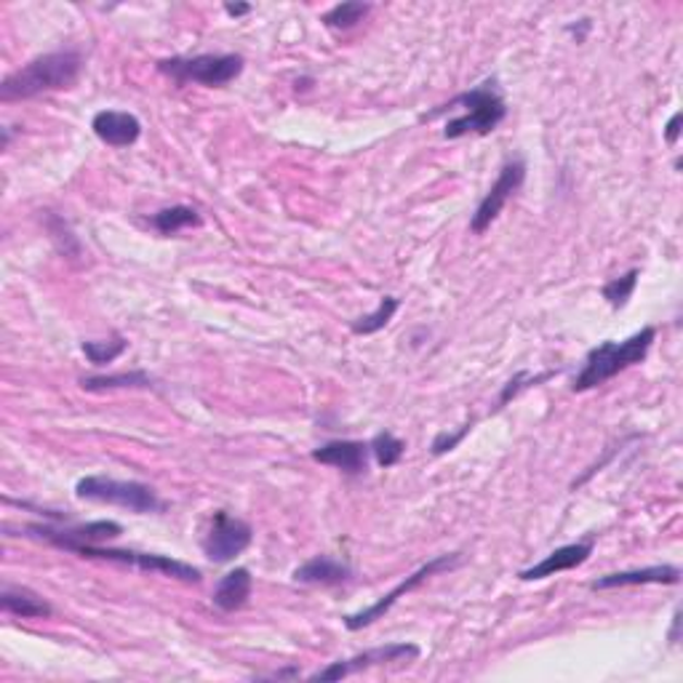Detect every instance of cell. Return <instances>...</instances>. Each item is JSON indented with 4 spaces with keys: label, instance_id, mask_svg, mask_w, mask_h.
Masks as SVG:
<instances>
[{
    "label": "cell",
    "instance_id": "6da1fadb",
    "mask_svg": "<svg viewBox=\"0 0 683 683\" xmlns=\"http://www.w3.org/2000/svg\"><path fill=\"white\" fill-rule=\"evenodd\" d=\"M80 73H84L80 51H51V54L33 59L22 70L11 73L0 84V99L3 102H20V99H33L40 97V94L73 88L80 80Z\"/></svg>",
    "mask_w": 683,
    "mask_h": 683
},
{
    "label": "cell",
    "instance_id": "7a4b0ae2",
    "mask_svg": "<svg viewBox=\"0 0 683 683\" xmlns=\"http://www.w3.org/2000/svg\"><path fill=\"white\" fill-rule=\"evenodd\" d=\"M655 339H657V328L646 326V328H641V332H635L633 337H628L622 342H614V339L600 342L598 347H593V350L587 352L585 367H582L580 374H576L571 390L585 393V390H593V387L604 385V382L614 380L617 374H622L625 369L644 361V358L649 356Z\"/></svg>",
    "mask_w": 683,
    "mask_h": 683
},
{
    "label": "cell",
    "instance_id": "3957f363",
    "mask_svg": "<svg viewBox=\"0 0 683 683\" xmlns=\"http://www.w3.org/2000/svg\"><path fill=\"white\" fill-rule=\"evenodd\" d=\"M446 108H464V113L459 117H451L444 128L446 139H462L468 134H479L486 137L492 134L499 123L508 117V104H505L502 94H499L497 80L488 78L481 86L470 88V91L459 94L457 99H451Z\"/></svg>",
    "mask_w": 683,
    "mask_h": 683
},
{
    "label": "cell",
    "instance_id": "277c9868",
    "mask_svg": "<svg viewBox=\"0 0 683 683\" xmlns=\"http://www.w3.org/2000/svg\"><path fill=\"white\" fill-rule=\"evenodd\" d=\"M75 497L86 499V502L113 505V508H126L139 516H150V512H163L166 502L158 497L156 488L139 481H115L108 475H86L75 486Z\"/></svg>",
    "mask_w": 683,
    "mask_h": 683
},
{
    "label": "cell",
    "instance_id": "5b68a950",
    "mask_svg": "<svg viewBox=\"0 0 683 683\" xmlns=\"http://www.w3.org/2000/svg\"><path fill=\"white\" fill-rule=\"evenodd\" d=\"M240 54H198V57H171L158 62V70L176 84H200L209 88H222L244 73Z\"/></svg>",
    "mask_w": 683,
    "mask_h": 683
},
{
    "label": "cell",
    "instance_id": "8992f818",
    "mask_svg": "<svg viewBox=\"0 0 683 683\" xmlns=\"http://www.w3.org/2000/svg\"><path fill=\"white\" fill-rule=\"evenodd\" d=\"M459 561H462V556H459V552H444V556H435L433 561H427L425 567L417 569L414 574H409V576H406V580H400L398 585L393 587L390 593H387V596H382L380 600H376V604H371L369 609L358 611V614H347L345 617V628L352 630V633H358V630L374 625V622L382 620V617H385L387 611H390L393 606H396L398 600L406 596V593H411V591H414V587H420L422 582L430 580V576L440 574V571L455 569Z\"/></svg>",
    "mask_w": 683,
    "mask_h": 683
},
{
    "label": "cell",
    "instance_id": "52a82bcc",
    "mask_svg": "<svg viewBox=\"0 0 683 683\" xmlns=\"http://www.w3.org/2000/svg\"><path fill=\"white\" fill-rule=\"evenodd\" d=\"M254 539V529L244 518L229 516L225 510H216L211 518V529L203 537V552L209 561L229 563L246 550Z\"/></svg>",
    "mask_w": 683,
    "mask_h": 683
},
{
    "label": "cell",
    "instance_id": "ba28073f",
    "mask_svg": "<svg viewBox=\"0 0 683 683\" xmlns=\"http://www.w3.org/2000/svg\"><path fill=\"white\" fill-rule=\"evenodd\" d=\"M523 182H526V163H523L521 158H512V161H508L502 169H499L497 182H494L492 190H488L484 200H481L475 214L470 216V233L484 235L486 229L497 222V216L502 214L508 200L521 190Z\"/></svg>",
    "mask_w": 683,
    "mask_h": 683
},
{
    "label": "cell",
    "instance_id": "9c48e42d",
    "mask_svg": "<svg viewBox=\"0 0 683 683\" xmlns=\"http://www.w3.org/2000/svg\"><path fill=\"white\" fill-rule=\"evenodd\" d=\"M78 556L84 558H102V561H115L123 567H137L142 571H158V574L174 576L182 582H200V571L185 561H176V558L158 556V552H137V550H113V547H99V545H84L78 550Z\"/></svg>",
    "mask_w": 683,
    "mask_h": 683
},
{
    "label": "cell",
    "instance_id": "30bf717a",
    "mask_svg": "<svg viewBox=\"0 0 683 683\" xmlns=\"http://www.w3.org/2000/svg\"><path fill=\"white\" fill-rule=\"evenodd\" d=\"M422 649L417 644H385L376 646V649L361 651V655L350 657V659H339V662H332L328 668L318 670V673L310 675V681H342L352 673H361V670L369 668H380V665H393V662H414L420 659Z\"/></svg>",
    "mask_w": 683,
    "mask_h": 683
},
{
    "label": "cell",
    "instance_id": "8fae6325",
    "mask_svg": "<svg viewBox=\"0 0 683 683\" xmlns=\"http://www.w3.org/2000/svg\"><path fill=\"white\" fill-rule=\"evenodd\" d=\"M27 532L33 537L51 542V545L62 547V550L78 552L84 545H99L104 539H113L117 534H123V526L115 521H94V523H80V526H64L54 529L46 526V523H33L27 526Z\"/></svg>",
    "mask_w": 683,
    "mask_h": 683
},
{
    "label": "cell",
    "instance_id": "7c38bea8",
    "mask_svg": "<svg viewBox=\"0 0 683 683\" xmlns=\"http://www.w3.org/2000/svg\"><path fill=\"white\" fill-rule=\"evenodd\" d=\"M596 550V539H580V542H571V545L558 547L552 550L550 556L542 558L539 563H534L532 569H523L518 574V580L523 582H537V580H547V576H556L561 571H571L582 563H587V558L593 556Z\"/></svg>",
    "mask_w": 683,
    "mask_h": 683
},
{
    "label": "cell",
    "instance_id": "4fadbf2b",
    "mask_svg": "<svg viewBox=\"0 0 683 683\" xmlns=\"http://www.w3.org/2000/svg\"><path fill=\"white\" fill-rule=\"evenodd\" d=\"M369 455L371 446L363 440H328V444L318 446L313 459L347 475H361L369 468Z\"/></svg>",
    "mask_w": 683,
    "mask_h": 683
},
{
    "label": "cell",
    "instance_id": "5bb4252c",
    "mask_svg": "<svg viewBox=\"0 0 683 683\" xmlns=\"http://www.w3.org/2000/svg\"><path fill=\"white\" fill-rule=\"evenodd\" d=\"M94 134L102 139L108 147H132L142 137V123H139L137 115L123 113V110H102V113L94 115L91 121Z\"/></svg>",
    "mask_w": 683,
    "mask_h": 683
},
{
    "label": "cell",
    "instance_id": "9a60e30c",
    "mask_svg": "<svg viewBox=\"0 0 683 683\" xmlns=\"http://www.w3.org/2000/svg\"><path fill=\"white\" fill-rule=\"evenodd\" d=\"M681 569L662 563V567H646L633 571H614L604 574L593 582V591H617V587H638V585H679Z\"/></svg>",
    "mask_w": 683,
    "mask_h": 683
},
{
    "label": "cell",
    "instance_id": "2e32d148",
    "mask_svg": "<svg viewBox=\"0 0 683 683\" xmlns=\"http://www.w3.org/2000/svg\"><path fill=\"white\" fill-rule=\"evenodd\" d=\"M251 587H254V576H251V571L233 569V571H227L220 582H216L211 600H214L216 609L227 611L229 614V611H238L249 604Z\"/></svg>",
    "mask_w": 683,
    "mask_h": 683
},
{
    "label": "cell",
    "instance_id": "e0dca14e",
    "mask_svg": "<svg viewBox=\"0 0 683 683\" xmlns=\"http://www.w3.org/2000/svg\"><path fill=\"white\" fill-rule=\"evenodd\" d=\"M345 580H350V567L332 556H315L294 569V582L302 585H342Z\"/></svg>",
    "mask_w": 683,
    "mask_h": 683
},
{
    "label": "cell",
    "instance_id": "ac0fdd59",
    "mask_svg": "<svg viewBox=\"0 0 683 683\" xmlns=\"http://www.w3.org/2000/svg\"><path fill=\"white\" fill-rule=\"evenodd\" d=\"M0 604H3V611L9 614L22 617V620H46L51 617V606L49 600H44L38 593L27 591V587H14L5 585L3 593H0Z\"/></svg>",
    "mask_w": 683,
    "mask_h": 683
},
{
    "label": "cell",
    "instance_id": "d6986e66",
    "mask_svg": "<svg viewBox=\"0 0 683 683\" xmlns=\"http://www.w3.org/2000/svg\"><path fill=\"white\" fill-rule=\"evenodd\" d=\"M150 222L161 235H176L187 227H200L203 220H200L198 211L190 209V206H171V209L152 214Z\"/></svg>",
    "mask_w": 683,
    "mask_h": 683
},
{
    "label": "cell",
    "instance_id": "ffe728a7",
    "mask_svg": "<svg viewBox=\"0 0 683 683\" xmlns=\"http://www.w3.org/2000/svg\"><path fill=\"white\" fill-rule=\"evenodd\" d=\"M398 308H400L398 297H382L374 313H367L363 318H358V321H352V332L363 334V337L382 332V328L393 321V315L398 313Z\"/></svg>",
    "mask_w": 683,
    "mask_h": 683
},
{
    "label": "cell",
    "instance_id": "44dd1931",
    "mask_svg": "<svg viewBox=\"0 0 683 683\" xmlns=\"http://www.w3.org/2000/svg\"><path fill=\"white\" fill-rule=\"evenodd\" d=\"M84 390H115V387H150V376L145 371H128V374H99L80 380Z\"/></svg>",
    "mask_w": 683,
    "mask_h": 683
},
{
    "label": "cell",
    "instance_id": "7402d4cb",
    "mask_svg": "<svg viewBox=\"0 0 683 683\" xmlns=\"http://www.w3.org/2000/svg\"><path fill=\"white\" fill-rule=\"evenodd\" d=\"M371 455H374L376 464L380 468H393V464H398L400 459H403L406 455V444L400 438H396L393 433H387V430H382V433H376L374 438H371Z\"/></svg>",
    "mask_w": 683,
    "mask_h": 683
},
{
    "label": "cell",
    "instance_id": "603a6c76",
    "mask_svg": "<svg viewBox=\"0 0 683 683\" xmlns=\"http://www.w3.org/2000/svg\"><path fill=\"white\" fill-rule=\"evenodd\" d=\"M369 11H371V5L358 3V0H352V3H339V5H334L332 11L323 14V25L334 27V29H350V27H356L358 22H363V16H367Z\"/></svg>",
    "mask_w": 683,
    "mask_h": 683
},
{
    "label": "cell",
    "instance_id": "cb8c5ba5",
    "mask_svg": "<svg viewBox=\"0 0 683 683\" xmlns=\"http://www.w3.org/2000/svg\"><path fill=\"white\" fill-rule=\"evenodd\" d=\"M638 270H630V273L622 275V278H611L609 284L600 288L606 302L611 305V310H622L628 305V299L633 297L635 286H638Z\"/></svg>",
    "mask_w": 683,
    "mask_h": 683
},
{
    "label": "cell",
    "instance_id": "d4e9b609",
    "mask_svg": "<svg viewBox=\"0 0 683 683\" xmlns=\"http://www.w3.org/2000/svg\"><path fill=\"white\" fill-rule=\"evenodd\" d=\"M126 347L128 342L123 337H113L110 342H84V352L94 367H108L126 352Z\"/></svg>",
    "mask_w": 683,
    "mask_h": 683
},
{
    "label": "cell",
    "instance_id": "484cf974",
    "mask_svg": "<svg viewBox=\"0 0 683 683\" xmlns=\"http://www.w3.org/2000/svg\"><path fill=\"white\" fill-rule=\"evenodd\" d=\"M470 433V425H464L462 430H459V433H438L435 435V440H433V455L435 457H440V455H446V451H451V449H457L459 444H462L464 440V435Z\"/></svg>",
    "mask_w": 683,
    "mask_h": 683
},
{
    "label": "cell",
    "instance_id": "4316f807",
    "mask_svg": "<svg viewBox=\"0 0 683 683\" xmlns=\"http://www.w3.org/2000/svg\"><path fill=\"white\" fill-rule=\"evenodd\" d=\"M529 380H532V374H529V371H518V374L512 376V380L508 382V385H505L502 396H499V400H497V409H502V406L508 403L510 398H516L518 393H521L523 387H526V385H523V382H529Z\"/></svg>",
    "mask_w": 683,
    "mask_h": 683
},
{
    "label": "cell",
    "instance_id": "83f0119b",
    "mask_svg": "<svg viewBox=\"0 0 683 683\" xmlns=\"http://www.w3.org/2000/svg\"><path fill=\"white\" fill-rule=\"evenodd\" d=\"M679 137H681V113H675L668 121V126H665V142L673 147V145H679Z\"/></svg>",
    "mask_w": 683,
    "mask_h": 683
},
{
    "label": "cell",
    "instance_id": "f1b7e54d",
    "mask_svg": "<svg viewBox=\"0 0 683 683\" xmlns=\"http://www.w3.org/2000/svg\"><path fill=\"white\" fill-rule=\"evenodd\" d=\"M225 14H227V16H235V20H238V16L251 14V5H246V3H227V5H225Z\"/></svg>",
    "mask_w": 683,
    "mask_h": 683
}]
</instances>
